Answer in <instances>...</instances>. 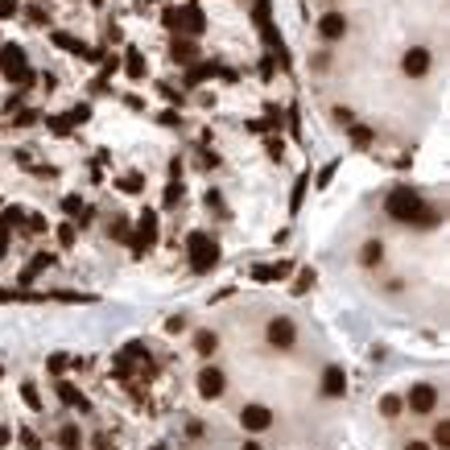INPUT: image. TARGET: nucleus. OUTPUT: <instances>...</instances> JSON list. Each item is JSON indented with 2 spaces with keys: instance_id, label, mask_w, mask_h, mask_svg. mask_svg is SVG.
Listing matches in <instances>:
<instances>
[{
  "instance_id": "f257e3e1",
  "label": "nucleus",
  "mask_w": 450,
  "mask_h": 450,
  "mask_svg": "<svg viewBox=\"0 0 450 450\" xmlns=\"http://www.w3.org/2000/svg\"><path fill=\"white\" fill-rule=\"evenodd\" d=\"M422 211H426V203H422V194H418L413 186H393V190H389V198H385V215H389L393 223L413 227Z\"/></svg>"
},
{
  "instance_id": "f03ea898",
  "label": "nucleus",
  "mask_w": 450,
  "mask_h": 450,
  "mask_svg": "<svg viewBox=\"0 0 450 450\" xmlns=\"http://www.w3.org/2000/svg\"><path fill=\"white\" fill-rule=\"evenodd\" d=\"M186 256H190V273H211L219 265V240L211 232H190L186 236Z\"/></svg>"
},
{
  "instance_id": "7ed1b4c3",
  "label": "nucleus",
  "mask_w": 450,
  "mask_h": 450,
  "mask_svg": "<svg viewBox=\"0 0 450 450\" xmlns=\"http://www.w3.org/2000/svg\"><path fill=\"white\" fill-rule=\"evenodd\" d=\"M265 343H269L273 351H294V343H298V327H294V318H285V314L269 318V327H265Z\"/></svg>"
},
{
  "instance_id": "20e7f679",
  "label": "nucleus",
  "mask_w": 450,
  "mask_h": 450,
  "mask_svg": "<svg viewBox=\"0 0 450 450\" xmlns=\"http://www.w3.org/2000/svg\"><path fill=\"white\" fill-rule=\"evenodd\" d=\"M405 409H409V413H418V418L434 413V409H438V389H434V385H413V389H409V397H405Z\"/></svg>"
},
{
  "instance_id": "39448f33",
  "label": "nucleus",
  "mask_w": 450,
  "mask_h": 450,
  "mask_svg": "<svg viewBox=\"0 0 450 450\" xmlns=\"http://www.w3.org/2000/svg\"><path fill=\"white\" fill-rule=\"evenodd\" d=\"M223 393H227V376L207 364V368L198 372V397H203V401H219Z\"/></svg>"
},
{
  "instance_id": "423d86ee",
  "label": "nucleus",
  "mask_w": 450,
  "mask_h": 450,
  "mask_svg": "<svg viewBox=\"0 0 450 450\" xmlns=\"http://www.w3.org/2000/svg\"><path fill=\"white\" fill-rule=\"evenodd\" d=\"M430 62H434V54H430L426 45H409L405 58H401V70H405L409 79H422V74H430Z\"/></svg>"
},
{
  "instance_id": "0eeeda50",
  "label": "nucleus",
  "mask_w": 450,
  "mask_h": 450,
  "mask_svg": "<svg viewBox=\"0 0 450 450\" xmlns=\"http://www.w3.org/2000/svg\"><path fill=\"white\" fill-rule=\"evenodd\" d=\"M240 426H244L248 434H260V430L273 426V409H269V405H244V409H240Z\"/></svg>"
},
{
  "instance_id": "6e6552de",
  "label": "nucleus",
  "mask_w": 450,
  "mask_h": 450,
  "mask_svg": "<svg viewBox=\"0 0 450 450\" xmlns=\"http://www.w3.org/2000/svg\"><path fill=\"white\" fill-rule=\"evenodd\" d=\"M0 70H4L12 83L25 79V74H29V66H25V50H21V45H4V50H0Z\"/></svg>"
},
{
  "instance_id": "1a4fd4ad",
  "label": "nucleus",
  "mask_w": 450,
  "mask_h": 450,
  "mask_svg": "<svg viewBox=\"0 0 450 450\" xmlns=\"http://www.w3.org/2000/svg\"><path fill=\"white\" fill-rule=\"evenodd\" d=\"M50 41L58 45V50H70L74 58H83V62H99V50L95 45H87V41H74L70 33H50Z\"/></svg>"
},
{
  "instance_id": "9d476101",
  "label": "nucleus",
  "mask_w": 450,
  "mask_h": 450,
  "mask_svg": "<svg viewBox=\"0 0 450 450\" xmlns=\"http://www.w3.org/2000/svg\"><path fill=\"white\" fill-rule=\"evenodd\" d=\"M178 29H182L186 37H198V33L207 29V17H203V8H198V4H182V8H178Z\"/></svg>"
},
{
  "instance_id": "9b49d317",
  "label": "nucleus",
  "mask_w": 450,
  "mask_h": 450,
  "mask_svg": "<svg viewBox=\"0 0 450 450\" xmlns=\"http://www.w3.org/2000/svg\"><path fill=\"white\" fill-rule=\"evenodd\" d=\"M50 265H54V252H37V256H33V260H29L21 273H17V285H33V281H37V277H41Z\"/></svg>"
},
{
  "instance_id": "f8f14e48",
  "label": "nucleus",
  "mask_w": 450,
  "mask_h": 450,
  "mask_svg": "<svg viewBox=\"0 0 450 450\" xmlns=\"http://www.w3.org/2000/svg\"><path fill=\"white\" fill-rule=\"evenodd\" d=\"M323 397H347V372L339 364H331L323 372Z\"/></svg>"
},
{
  "instance_id": "ddd939ff",
  "label": "nucleus",
  "mask_w": 450,
  "mask_h": 450,
  "mask_svg": "<svg viewBox=\"0 0 450 450\" xmlns=\"http://www.w3.org/2000/svg\"><path fill=\"white\" fill-rule=\"evenodd\" d=\"M54 393H58V401H62V405H70V409H79V413H91V401H87V397H83L70 380H58V385H54Z\"/></svg>"
},
{
  "instance_id": "4468645a",
  "label": "nucleus",
  "mask_w": 450,
  "mask_h": 450,
  "mask_svg": "<svg viewBox=\"0 0 450 450\" xmlns=\"http://www.w3.org/2000/svg\"><path fill=\"white\" fill-rule=\"evenodd\" d=\"M318 33H323L327 41L347 37V17H343V12H327V17H318Z\"/></svg>"
},
{
  "instance_id": "2eb2a0df",
  "label": "nucleus",
  "mask_w": 450,
  "mask_h": 450,
  "mask_svg": "<svg viewBox=\"0 0 450 450\" xmlns=\"http://www.w3.org/2000/svg\"><path fill=\"white\" fill-rule=\"evenodd\" d=\"M289 273H294V265H289V260H277V265H252L248 277H252V281H285Z\"/></svg>"
},
{
  "instance_id": "dca6fc26",
  "label": "nucleus",
  "mask_w": 450,
  "mask_h": 450,
  "mask_svg": "<svg viewBox=\"0 0 450 450\" xmlns=\"http://www.w3.org/2000/svg\"><path fill=\"white\" fill-rule=\"evenodd\" d=\"M136 236H145L149 244H157V211L145 207V211L136 215Z\"/></svg>"
},
{
  "instance_id": "f3484780",
  "label": "nucleus",
  "mask_w": 450,
  "mask_h": 450,
  "mask_svg": "<svg viewBox=\"0 0 450 450\" xmlns=\"http://www.w3.org/2000/svg\"><path fill=\"white\" fill-rule=\"evenodd\" d=\"M380 260H385V240H368V244L360 248V265H364V269H376Z\"/></svg>"
},
{
  "instance_id": "a211bd4d",
  "label": "nucleus",
  "mask_w": 450,
  "mask_h": 450,
  "mask_svg": "<svg viewBox=\"0 0 450 450\" xmlns=\"http://www.w3.org/2000/svg\"><path fill=\"white\" fill-rule=\"evenodd\" d=\"M215 351H219V335H215V331H198V335H194V356L211 360Z\"/></svg>"
},
{
  "instance_id": "6ab92c4d",
  "label": "nucleus",
  "mask_w": 450,
  "mask_h": 450,
  "mask_svg": "<svg viewBox=\"0 0 450 450\" xmlns=\"http://www.w3.org/2000/svg\"><path fill=\"white\" fill-rule=\"evenodd\" d=\"M58 447L62 450H83V430H79L74 422H66V426L58 430Z\"/></svg>"
},
{
  "instance_id": "aec40b11",
  "label": "nucleus",
  "mask_w": 450,
  "mask_h": 450,
  "mask_svg": "<svg viewBox=\"0 0 450 450\" xmlns=\"http://www.w3.org/2000/svg\"><path fill=\"white\" fill-rule=\"evenodd\" d=\"M194 54H198V50H194V41H190V37H178V41L170 45V58H174L178 66H182V62H194Z\"/></svg>"
},
{
  "instance_id": "412c9836",
  "label": "nucleus",
  "mask_w": 450,
  "mask_h": 450,
  "mask_svg": "<svg viewBox=\"0 0 450 450\" xmlns=\"http://www.w3.org/2000/svg\"><path fill=\"white\" fill-rule=\"evenodd\" d=\"M306 186H310V170H306V174H298V182H294V190H289V215H298V211H302Z\"/></svg>"
},
{
  "instance_id": "4be33fe9",
  "label": "nucleus",
  "mask_w": 450,
  "mask_h": 450,
  "mask_svg": "<svg viewBox=\"0 0 450 450\" xmlns=\"http://www.w3.org/2000/svg\"><path fill=\"white\" fill-rule=\"evenodd\" d=\"M182 194H186V186H182L178 178H170V182H165V194H161V207H165V211H174V207L182 203Z\"/></svg>"
},
{
  "instance_id": "5701e85b",
  "label": "nucleus",
  "mask_w": 450,
  "mask_h": 450,
  "mask_svg": "<svg viewBox=\"0 0 450 450\" xmlns=\"http://www.w3.org/2000/svg\"><path fill=\"white\" fill-rule=\"evenodd\" d=\"M376 409H380V418H389V422H397V418H401V409H405V401H401V397H393V393H385Z\"/></svg>"
},
{
  "instance_id": "b1692460",
  "label": "nucleus",
  "mask_w": 450,
  "mask_h": 450,
  "mask_svg": "<svg viewBox=\"0 0 450 450\" xmlns=\"http://www.w3.org/2000/svg\"><path fill=\"white\" fill-rule=\"evenodd\" d=\"M128 58H124V74L128 79H145V58H141V50H124Z\"/></svg>"
},
{
  "instance_id": "393cba45",
  "label": "nucleus",
  "mask_w": 450,
  "mask_h": 450,
  "mask_svg": "<svg viewBox=\"0 0 450 450\" xmlns=\"http://www.w3.org/2000/svg\"><path fill=\"white\" fill-rule=\"evenodd\" d=\"M314 285H318V273H314V269H302V273L294 277V285H289V289H294V294L302 298V294H310Z\"/></svg>"
},
{
  "instance_id": "a878e982",
  "label": "nucleus",
  "mask_w": 450,
  "mask_h": 450,
  "mask_svg": "<svg viewBox=\"0 0 450 450\" xmlns=\"http://www.w3.org/2000/svg\"><path fill=\"white\" fill-rule=\"evenodd\" d=\"M211 74H219V66H215V62H198V66H190V74H186V83L194 87V83H203V79H211Z\"/></svg>"
},
{
  "instance_id": "bb28decb",
  "label": "nucleus",
  "mask_w": 450,
  "mask_h": 450,
  "mask_svg": "<svg viewBox=\"0 0 450 450\" xmlns=\"http://www.w3.org/2000/svg\"><path fill=\"white\" fill-rule=\"evenodd\" d=\"M21 401L33 409V413H41V393H37V385H29V380H21Z\"/></svg>"
},
{
  "instance_id": "cd10ccee",
  "label": "nucleus",
  "mask_w": 450,
  "mask_h": 450,
  "mask_svg": "<svg viewBox=\"0 0 450 450\" xmlns=\"http://www.w3.org/2000/svg\"><path fill=\"white\" fill-rule=\"evenodd\" d=\"M58 248H74V240H79V227L74 223H58Z\"/></svg>"
},
{
  "instance_id": "c85d7f7f",
  "label": "nucleus",
  "mask_w": 450,
  "mask_h": 450,
  "mask_svg": "<svg viewBox=\"0 0 450 450\" xmlns=\"http://www.w3.org/2000/svg\"><path fill=\"white\" fill-rule=\"evenodd\" d=\"M21 219H25V211H21V207H8V211L0 215V232H12V227H21Z\"/></svg>"
},
{
  "instance_id": "c756f323",
  "label": "nucleus",
  "mask_w": 450,
  "mask_h": 450,
  "mask_svg": "<svg viewBox=\"0 0 450 450\" xmlns=\"http://www.w3.org/2000/svg\"><path fill=\"white\" fill-rule=\"evenodd\" d=\"M347 132H351V145H356V149H368V145H372V132H368L364 124H351Z\"/></svg>"
},
{
  "instance_id": "7c9ffc66",
  "label": "nucleus",
  "mask_w": 450,
  "mask_h": 450,
  "mask_svg": "<svg viewBox=\"0 0 450 450\" xmlns=\"http://www.w3.org/2000/svg\"><path fill=\"white\" fill-rule=\"evenodd\" d=\"M335 174H339V161H327V165H323V170H318V178H314V186H318V190H327V186H331V178H335Z\"/></svg>"
},
{
  "instance_id": "2f4dec72",
  "label": "nucleus",
  "mask_w": 450,
  "mask_h": 450,
  "mask_svg": "<svg viewBox=\"0 0 450 450\" xmlns=\"http://www.w3.org/2000/svg\"><path fill=\"white\" fill-rule=\"evenodd\" d=\"M70 364H74V360H70V356H62V351H54V356H50V360H45V368H50V372H54V376H62V372H66V368H70Z\"/></svg>"
},
{
  "instance_id": "473e14b6",
  "label": "nucleus",
  "mask_w": 450,
  "mask_h": 450,
  "mask_svg": "<svg viewBox=\"0 0 450 450\" xmlns=\"http://www.w3.org/2000/svg\"><path fill=\"white\" fill-rule=\"evenodd\" d=\"M434 450H450V422L434 426Z\"/></svg>"
},
{
  "instance_id": "72a5a7b5",
  "label": "nucleus",
  "mask_w": 450,
  "mask_h": 450,
  "mask_svg": "<svg viewBox=\"0 0 450 450\" xmlns=\"http://www.w3.org/2000/svg\"><path fill=\"white\" fill-rule=\"evenodd\" d=\"M116 186H120L124 194H141V186H145V178H141V174H128V178H120Z\"/></svg>"
},
{
  "instance_id": "f704fd0d",
  "label": "nucleus",
  "mask_w": 450,
  "mask_h": 450,
  "mask_svg": "<svg viewBox=\"0 0 450 450\" xmlns=\"http://www.w3.org/2000/svg\"><path fill=\"white\" fill-rule=\"evenodd\" d=\"M128 236H132L128 215H116V219H112V240H128Z\"/></svg>"
},
{
  "instance_id": "c9c22d12",
  "label": "nucleus",
  "mask_w": 450,
  "mask_h": 450,
  "mask_svg": "<svg viewBox=\"0 0 450 450\" xmlns=\"http://www.w3.org/2000/svg\"><path fill=\"white\" fill-rule=\"evenodd\" d=\"M66 120H70V128H74V124H87V120H91V108H87V103H79V108H70V112H66Z\"/></svg>"
},
{
  "instance_id": "e433bc0d",
  "label": "nucleus",
  "mask_w": 450,
  "mask_h": 450,
  "mask_svg": "<svg viewBox=\"0 0 450 450\" xmlns=\"http://www.w3.org/2000/svg\"><path fill=\"white\" fill-rule=\"evenodd\" d=\"M265 153H269L273 161H281V157H285V141H281V136H269V141H265Z\"/></svg>"
},
{
  "instance_id": "4c0bfd02",
  "label": "nucleus",
  "mask_w": 450,
  "mask_h": 450,
  "mask_svg": "<svg viewBox=\"0 0 450 450\" xmlns=\"http://www.w3.org/2000/svg\"><path fill=\"white\" fill-rule=\"evenodd\" d=\"M17 438H21V447H25V450H41V438H37L33 430H25V426L17 430Z\"/></svg>"
},
{
  "instance_id": "58836bf2",
  "label": "nucleus",
  "mask_w": 450,
  "mask_h": 450,
  "mask_svg": "<svg viewBox=\"0 0 450 450\" xmlns=\"http://www.w3.org/2000/svg\"><path fill=\"white\" fill-rule=\"evenodd\" d=\"M112 368H116V376H132V360H128L124 351H116V360H112Z\"/></svg>"
},
{
  "instance_id": "ea45409f",
  "label": "nucleus",
  "mask_w": 450,
  "mask_h": 450,
  "mask_svg": "<svg viewBox=\"0 0 450 450\" xmlns=\"http://www.w3.org/2000/svg\"><path fill=\"white\" fill-rule=\"evenodd\" d=\"M25 21H29V25H45V8H41V4H29V8H25Z\"/></svg>"
},
{
  "instance_id": "a19ab883",
  "label": "nucleus",
  "mask_w": 450,
  "mask_h": 450,
  "mask_svg": "<svg viewBox=\"0 0 450 450\" xmlns=\"http://www.w3.org/2000/svg\"><path fill=\"white\" fill-rule=\"evenodd\" d=\"M331 116H335V124H343V128H351V124H356V112H351V108H335Z\"/></svg>"
},
{
  "instance_id": "79ce46f5",
  "label": "nucleus",
  "mask_w": 450,
  "mask_h": 450,
  "mask_svg": "<svg viewBox=\"0 0 450 450\" xmlns=\"http://www.w3.org/2000/svg\"><path fill=\"white\" fill-rule=\"evenodd\" d=\"M50 132H54V136H66V132H70V120H66V116H50Z\"/></svg>"
},
{
  "instance_id": "37998d69",
  "label": "nucleus",
  "mask_w": 450,
  "mask_h": 450,
  "mask_svg": "<svg viewBox=\"0 0 450 450\" xmlns=\"http://www.w3.org/2000/svg\"><path fill=\"white\" fill-rule=\"evenodd\" d=\"M207 207H211V211H219V215L227 219V207H223V198H219V190H207Z\"/></svg>"
},
{
  "instance_id": "c03bdc74",
  "label": "nucleus",
  "mask_w": 450,
  "mask_h": 450,
  "mask_svg": "<svg viewBox=\"0 0 450 450\" xmlns=\"http://www.w3.org/2000/svg\"><path fill=\"white\" fill-rule=\"evenodd\" d=\"M25 232L41 236V232H45V219H41V215H25Z\"/></svg>"
},
{
  "instance_id": "a18cd8bd",
  "label": "nucleus",
  "mask_w": 450,
  "mask_h": 450,
  "mask_svg": "<svg viewBox=\"0 0 450 450\" xmlns=\"http://www.w3.org/2000/svg\"><path fill=\"white\" fill-rule=\"evenodd\" d=\"M182 331H186V318H182V314L165 318V335H182Z\"/></svg>"
},
{
  "instance_id": "49530a36",
  "label": "nucleus",
  "mask_w": 450,
  "mask_h": 450,
  "mask_svg": "<svg viewBox=\"0 0 450 450\" xmlns=\"http://www.w3.org/2000/svg\"><path fill=\"white\" fill-rule=\"evenodd\" d=\"M8 17H17V0H0V21H8Z\"/></svg>"
},
{
  "instance_id": "de8ad7c7",
  "label": "nucleus",
  "mask_w": 450,
  "mask_h": 450,
  "mask_svg": "<svg viewBox=\"0 0 450 450\" xmlns=\"http://www.w3.org/2000/svg\"><path fill=\"white\" fill-rule=\"evenodd\" d=\"M161 21H165V25H170V29H178V8H174V4H170V8H165V12H161Z\"/></svg>"
},
{
  "instance_id": "09e8293b",
  "label": "nucleus",
  "mask_w": 450,
  "mask_h": 450,
  "mask_svg": "<svg viewBox=\"0 0 450 450\" xmlns=\"http://www.w3.org/2000/svg\"><path fill=\"white\" fill-rule=\"evenodd\" d=\"M161 124H165V128H178L182 120H178V112H161Z\"/></svg>"
},
{
  "instance_id": "8fccbe9b",
  "label": "nucleus",
  "mask_w": 450,
  "mask_h": 450,
  "mask_svg": "<svg viewBox=\"0 0 450 450\" xmlns=\"http://www.w3.org/2000/svg\"><path fill=\"white\" fill-rule=\"evenodd\" d=\"M8 442H12V430H8V426L0 422V450H8Z\"/></svg>"
},
{
  "instance_id": "3c124183",
  "label": "nucleus",
  "mask_w": 450,
  "mask_h": 450,
  "mask_svg": "<svg viewBox=\"0 0 450 450\" xmlns=\"http://www.w3.org/2000/svg\"><path fill=\"white\" fill-rule=\"evenodd\" d=\"M17 124H21V128H25V124H37V112H21V116H17Z\"/></svg>"
},
{
  "instance_id": "603ef678",
  "label": "nucleus",
  "mask_w": 450,
  "mask_h": 450,
  "mask_svg": "<svg viewBox=\"0 0 450 450\" xmlns=\"http://www.w3.org/2000/svg\"><path fill=\"white\" fill-rule=\"evenodd\" d=\"M8 256V232H0V260Z\"/></svg>"
},
{
  "instance_id": "864d4df0",
  "label": "nucleus",
  "mask_w": 450,
  "mask_h": 450,
  "mask_svg": "<svg viewBox=\"0 0 450 450\" xmlns=\"http://www.w3.org/2000/svg\"><path fill=\"white\" fill-rule=\"evenodd\" d=\"M405 450H434V447H430V442H409Z\"/></svg>"
},
{
  "instance_id": "5fc2aeb1",
  "label": "nucleus",
  "mask_w": 450,
  "mask_h": 450,
  "mask_svg": "<svg viewBox=\"0 0 450 450\" xmlns=\"http://www.w3.org/2000/svg\"><path fill=\"white\" fill-rule=\"evenodd\" d=\"M240 450H265V447H260V442H244Z\"/></svg>"
},
{
  "instance_id": "6e6d98bb",
  "label": "nucleus",
  "mask_w": 450,
  "mask_h": 450,
  "mask_svg": "<svg viewBox=\"0 0 450 450\" xmlns=\"http://www.w3.org/2000/svg\"><path fill=\"white\" fill-rule=\"evenodd\" d=\"M153 450H165V447H153Z\"/></svg>"
},
{
  "instance_id": "4d7b16f0",
  "label": "nucleus",
  "mask_w": 450,
  "mask_h": 450,
  "mask_svg": "<svg viewBox=\"0 0 450 450\" xmlns=\"http://www.w3.org/2000/svg\"><path fill=\"white\" fill-rule=\"evenodd\" d=\"M0 376H4V368H0Z\"/></svg>"
}]
</instances>
